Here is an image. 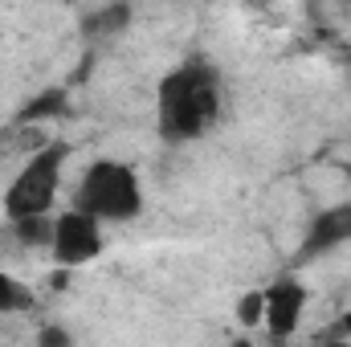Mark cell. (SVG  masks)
<instances>
[{"mask_svg":"<svg viewBox=\"0 0 351 347\" xmlns=\"http://www.w3.org/2000/svg\"><path fill=\"white\" fill-rule=\"evenodd\" d=\"M25 311H33V290L12 274H0V315H25Z\"/></svg>","mask_w":351,"mask_h":347,"instance_id":"ba28073f","label":"cell"},{"mask_svg":"<svg viewBox=\"0 0 351 347\" xmlns=\"http://www.w3.org/2000/svg\"><path fill=\"white\" fill-rule=\"evenodd\" d=\"M348 241H351V200L319 213L311 221V229L302 237V250H298V261H315L323 254H331V250H339V246H348Z\"/></svg>","mask_w":351,"mask_h":347,"instance_id":"8992f818","label":"cell"},{"mask_svg":"<svg viewBox=\"0 0 351 347\" xmlns=\"http://www.w3.org/2000/svg\"><path fill=\"white\" fill-rule=\"evenodd\" d=\"M70 147L66 143H45L33 152V160L12 176L8 192H4V213L12 221L21 217H41L53 208L58 200V184H62V168H66Z\"/></svg>","mask_w":351,"mask_h":347,"instance_id":"3957f363","label":"cell"},{"mask_svg":"<svg viewBox=\"0 0 351 347\" xmlns=\"http://www.w3.org/2000/svg\"><path fill=\"white\" fill-rule=\"evenodd\" d=\"M306 307V290L294 278H278L274 286L262 290V323L274 339H290Z\"/></svg>","mask_w":351,"mask_h":347,"instance_id":"5b68a950","label":"cell"},{"mask_svg":"<svg viewBox=\"0 0 351 347\" xmlns=\"http://www.w3.org/2000/svg\"><path fill=\"white\" fill-rule=\"evenodd\" d=\"M348 335H351V315H348V319H339V323L327 331V339H348Z\"/></svg>","mask_w":351,"mask_h":347,"instance_id":"7c38bea8","label":"cell"},{"mask_svg":"<svg viewBox=\"0 0 351 347\" xmlns=\"http://www.w3.org/2000/svg\"><path fill=\"white\" fill-rule=\"evenodd\" d=\"M237 319H241L245 327H258V323H262V290L241 298V307H237Z\"/></svg>","mask_w":351,"mask_h":347,"instance_id":"8fae6325","label":"cell"},{"mask_svg":"<svg viewBox=\"0 0 351 347\" xmlns=\"http://www.w3.org/2000/svg\"><path fill=\"white\" fill-rule=\"evenodd\" d=\"M12 225H16V233H21L29 246H49V237H53L49 213H41V217H21V221H12Z\"/></svg>","mask_w":351,"mask_h":347,"instance_id":"9c48e42d","label":"cell"},{"mask_svg":"<svg viewBox=\"0 0 351 347\" xmlns=\"http://www.w3.org/2000/svg\"><path fill=\"white\" fill-rule=\"evenodd\" d=\"M74 208H82L90 217L106 221H131L143 208V188L131 164L123 160H94L74 192Z\"/></svg>","mask_w":351,"mask_h":347,"instance_id":"7a4b0ae2","label":"cell"},{"mask_svg":"<svg viewBox=\"0 0 351 347\" xmlns=\"http://www.w3.org/2000/svg\"><path fill=\"white\" fill-rule=\"evenodd\" d=\"M49 254L62 270H78V265L94 261L102 254V221L82 213V208H70V213L53 217Z\"/></svg>","mask_w":351,"mask_h":347,"instance_id":"277c9868","label":"cell"},{"mask_svg":"<svg viewBox=\"0 0 351 347\" xmlns=\"http://www.w3.org/2000/svg\"><path fill=\"white\" fill-rule=\"evenodd\" d=\"M131 25V4L127 0H114V4H106V8H98L94 16H86V25H82V33L86 37H114V33H123Z\"/></svg>","mask_w":351,"mask_h":347,"instance_id":"52a82bcc","label":"cell"},{"mask_svg":"<svg viewBox=\"0 0 351 347\" xmlns=\"http://www.w3.org/2000/svg\"><path fill=\"white\" fill-rule=\"evenodd\" d=\"M221 115V74L208 62H184L164 74L156 94V127L168 143L200 139Z\"/></svg>","mask_w":351,"mask_h":347,"instance_id":"6da1fadb","label":"cell"},{"mask_svg":"<svg viewBox=\"0 0 351 347\" xmlns=\"http://www.w3.org/2000/svg\"><path fill=\"white\" fill-rule=\"evenodd\" d=\"M41 344H70L66 331H41Z\"/></svg>","mask_w":351,"mask_h":347,"instance_id":"4fadbf2b","label":"cell"},{"mask_svg":"<svg viewBox=\"0 0 351 347\" xmlns=\"http://www.w3.org/2000/svg\"><path fill=\"white\" fill-rule=\"evenodd\" d=\"M66 110V94L62 90H49V94H37L25 110H21V123H33V119H41V115H62Z\"/></svg>","mask_w":351,"mask_h":347,"instance_id":"30bf717a","label":"cell"}]
</instances>
